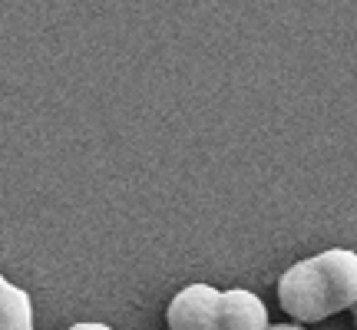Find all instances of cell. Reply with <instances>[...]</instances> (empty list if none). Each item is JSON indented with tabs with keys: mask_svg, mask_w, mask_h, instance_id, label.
I'll return each instance as SVG.
<instances>
[{
	"mask_svg": "<svg viewBox=\"0 0 357 330\" xmlns=\"http://www.w3.org/2000/svg\"><path fill=\"white\" fill-rule=\"evenodd\" d=\"M268 330H305L301 324H275V327H268Z\"/></svg>",
	"mask_w": 357,
	"mask_h": 330,
	"instance_id": "6",
	"label": "cell"
},
{
	"mask_svg": "<svg viewBox=\"0 0 357 330\" xmlns=\"http://www.w3.org/2000/svg\"><path fill=\"white\" fill-rule=\"evenodd\" d=\"M357 301V254L331 248L291 265L278 281L281 311L298 324H318Z\"/></svg>",
	"mask_w": 357,
	"mask_h": 330,
	"instance_id": "1",
	"label": "cell"
},
{
	"mask_svg": "<svg viewBox=\"0 0 357 330\" xmlns=\"http://www.w3.org/2000/svg\"><path fill=\"white\" fill-rule=\"evenodd\" d=\"M0 330H33L30 294L0 274Z\"/></svg>",
	"mask_w": 357,
	"mask_h": 330,
	"instance_id": "4",
	"label": "cell"
},
{
	"mask_svg": "<svg viewBox=\"0 0 357 330\" xmlns=\"http://www.w3.org/2000/svg\"><path fill=\"white\" fill-rule=\"evenodd\" d=\"M215 330H268V311L261 297H255L245 288L222 291Z\"/></svg>",
	"mask_w": 357,
	"mask_h": 330,
	"instance_id": "3",
	"label": "cell"
},
{
	"mask_svg": "<svg viewBox=\"0 0 357 330\" xmlns=\"http://www.w3.org/2000/svg\"><path fill=\"white\" fill-rule=\"evenodd\" d=\"M222 291L212 284H189L172 297L166 311L169 330H215Z\"/></svg>",
	"mask_w": 357,
	"mask_h": 330,
	"instance_id": "2",
	"label": "cell"
},
{
	"mask_svg": "<svg viewBox=\"0 0 357 330\" xmlns=\"http://www.w3.org/2000/svg\"><path fill=\"white\" fill-rule=\"evenodd\" d=\"M70 330H113V327H106V324H73Z\"/></svg>",
	"mask_w": 357,
	"mask_h": 330,
	"instance_id": "5",
	"label": "cell"
},
{
	"mask_svg": "<svg viewBox=\"0 0 357 330\" xmlns=\"http://www.w3.org/2000/svg\"><path fill=\"white\" fill-rule=\"evenodd\" d=\"M351 317H354V327H357V301H354V307H351Z\"/></svg>",
	"mask_w": 357,
	"mask_h": 330,
	"instance_id": "7",
	"label": "cell"
}]
</instances>
